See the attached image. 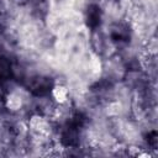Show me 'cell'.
Here are the masks:
<instances>
[{"label": "cell", "instance_id": "6da1fadb", "mask_svg": "<svg viewBox=\"0 0 158 158\" xmlns=\"http://www.w3.org/2000/svg\"><path fill=\"white\" fill-rule=\"evenodd\" d=\"M28 127L37 136H47L51 131V125H49L48 118L40 114L31 116V118L28 121Z\"/></svg>", "mask_w": 158, "mask_h": 158}, {"label": "cell", "instance_id": "7a4b0ae2", "mask_svg": "<svg viewBox=\"0 0 158 158\" xmlns=\"http://www.w3.org/2000/svg\"><path fill=\"white\" fill-rule=\"evenodd\" d=\"M25 104V99L23 96L17 93V91H11L7 94L6 99H5V107L11 111V112H16V111H20L22 109Z\"/></svg>", "mask_w": 158, "mask_h": 158}, {"label": "cell", "instance_id": "3957f363", "mask_svg": "<svg viewBox=\"0 0 158 158\" xmlns=\"http://www.w3.org/2000/svg\"><path fill=\"white\" fill-rule=\"evenodd\" d=\"M51 95L54 100L56 104H67L69 101V90L67 86L62 85V84H56L52 88Z\"/></svg>", "mask_w": 158, "mask_h": 158}, {"label": "cell", "instance_id": "277c9868", "mask_svg": "<svg viewBox=\"0 0 158 158\" xmlns=\"http://www.w3.org/2000/svg\"><path fill=\"white\" fill-rule=\"evenodd\" d=\"M147 52L149 56H154L157 52V41L156 38H151L148 41V46H147Z\"/></svg>", "mask_w": 158, "mask_h": 158}]
</instances>
